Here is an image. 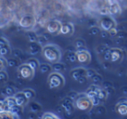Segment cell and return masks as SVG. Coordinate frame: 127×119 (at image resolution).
Masks as SVG:
<instances>
[{"label":"cell","mask_w":127,"mask_h":119,"mask_svg":"<svg viewBox=\"0 0 127 119\" xmlns=\"http://www.w3.org/2000/svg\"><path fill=\"white\" fill-rule=\"evenodd\" d=\"M42 54L43 57L51 63L59 62L61 58V51L58 49V47L53 44H47L44 46L42 50Z\"/></svg>","instance_id":"cell-1"},{"label":"cell","mask_w":127,"mask_h":119,"mask_svg":"<svg viewBox=\"0 0 127 119\" xmlns=\"http://www.w3.org/2000/svg\"><path fill=\"white\" fill-rule=\"evenodd\" d=\"M74 106L81 111H88L92 110L93 105L91 102V99L85 95V93H82L78 94L77 98L74 100Z\"/></svg>","instance_id":"cell-2"},{"label":"cell","mask_w":127,"mask_h":119,"mask_svg":"<svg viewBox=\"0 0 127 119\" xmlns=\"http://www.w3.org/2000/svg\"><path fill=\"white\" fill-rule=\"evenodd\" d=\"M48 84L51 89H58L64 84V78L58 72H52L48 77Z\"/></svg>","instance_id":"cell-3"},{"label":"cell","mask_w":127,"mask_h":119,"mask_svg":"<svg viewBox=\"0 0 127 119\" xmlns=\"http://www.w3.org/2000/svg\"><path fill=\"white\" fill-rule=\"evenodd\" d=\"M18 72L19 74L20 77H22L23 79H25V80H32L34 77L35 70L26 63L18 66Z\"/></svg>","instance_id":"cell-4"},{"label":"cell","mask_w":127,"mask_h":119,"mask_svg":"<svg viewBox=\"0 0 127 119\" xmlns=\"http://www.w3.org/2000/svg\"><path fill=\"white\" fill-rule=\"evenodd\" d=\"M116 22L111 17H103L100 20H99V28L101 30H104V31H108L111 28H114L116 27Z\"/></svg>","instance_id":"cell-5"},{"label":"cell","mask_w":127,"mask_h":119,"mask_svg":"<svg viewBox=\"0 0 127 119\" xmlns=\"http://www.w3.org/2000/svg\"><path fill=\"white\" fill-rule=\"evenodd\" d=\"M36 23V19L32 15L28 14L22 17L19 20V25L24 29H32Z\"/></svg>","instance_id":"cell-6"},{"label":"cell","mask_w":127,"mask_h":119,"mask_svg":"<svg viewBox=\"0 0 127 119\" xmlns=\"http://www.w3.org/2000/svg\"><path fill=\"white\" fill-rule=\"evenodd\" d=\"M61 25L62 24L58 20H51V21L48 22L47 25H46V31L49 32L51 35L58 34L60 31Z\"/></svg>","instance_id":"cell-7"},{"label":"cell","mask_w":127,"mask_h":119,"mask_svg":"<svg viewBox=\"0 0 127 119\" xmlns=\"http://www.w3.org/2000/svg\"><path fill=\"white\" fill-rule=\"evenodd\" d=\"M77 61L79 63H88L91 61V54L87 50L77 51Z\"/></svg>","instance_id":"cell-8"},{"label":"cell","mask_w":127,"mask_h":119,"mask_svg":"<svg viewBox=\"0 0 127 119\" xmlns=\"http://www.w3.org/2000/svg\"><path fill=\"white\" fill-rule=\"evenodd\" d=\"M110 53H111V62L112 63H117L119 62L123 58V51L118 48H112L110 49Z\"/></svg>","instance_id":"cell-9"},{"label":"cell","mask_w":127,"mask_h":119,"mask_svg":"<svg viewBox=\"0 0 127 119\" xmlns=\"http://www.w3.org/2000/svg\"><path fill=\"white\" fill-rule=\"evenodd\" d=\"M29 53L32 56H35V55H37L39 53L42 52L43 47L41 45V44H39L38 42H30V44H29Z\"/></svg>","instance_id":"cell-10"},{"label":"cell","mask_w":127,"mask_h":119,"mask_svg":"<svg viewBox=\"0 0 127 119\" xmlns=\"http://www.w3.org/2000/svg\"><path fill=\"white\" fill-rule=\"evenodd\" d=\"M74 31V26L71 23H66V24H62L61 28H60L59 33L62 35L69 36L71 35Z\"/></svg>","instance_id":"cell-11"},{"label":"cell","mask_w":127,"mask_h":119,"mask_svg":"<svg viewBox=\"0 0 127 119\" xmlns=\"http://www.w3.org/2000/svg\"><path fill=\"white\" fill-rule=\"evenodd\" d=\"M14 97H15V100H16V103L18 105H20V106L24 107L25 105L28 104V103H29V100L27 99L26 96H25L23 91L15 93Z\"/></svg>","instance_id":"cell-12"},{"label":"cell","mask_w":127,"mask_h":119,"mask_svg":"<svg viewBox=\"0 0 127 119\" xmlns=\"http://www.w3.org/2000/svg\"><path fill=\"white\" fill-rule=\"evenodd\" d=\"M86 70L85 68H77V69H74L73 70H71V76L75 81H78L80 77H85L86 76Z\"/></svg>","instance_id":"cell-13"},{"label":"cell","mask_w":127,"mask_h":119,"mask_svg":"<svg viewBox=\"0 0 127 119\" xmlns=\"http://www.w3.org/2000/svg\"><path fill=\"white\" fill-rule=\"evenodd\" d=\"M60 106H61L62 108H63V110L67 113V115H71V114H72L73 111H74V109H75L74 103L66 102L64 99L60 102Z\"/></svg>","instance_id":"cell-14"},{"label":"cell","mask_w":127,"mask_h":119,"mask_svg":"<svg viewBox=\"0 0 127 119\" xmlns=\"http://www.w3.org/2000/svg\"><path fill=\"white\" fill-rule=\"evenodd\" d=\"M116 111L121 116H127V100L120 102L116 105Z\"/></svg>","instance_id":"cell-15"},{"label":"cell","mask_w":127,"mask_h":119,"mask_svg":"<svg viewBox=\"0 0 127 119\" xmlns=\"http://www.w3.org/2000/svg\"><path fill=\"white\" fill-rule=\"evenodd\" d=\"M1 94H2V96H5V97H7V96H13L15 95L14 87L11 85L4 86L2 89V90H1Z\"/></svg>","instance_id":"cell-16"},{"label":"cell","mask_w":127,"mask_h":119,"mask_svg":"<svg viewBox=\"0 0 127 119\" xmlns=\"http://www.w3.org/2000/svg\"><path fill=\"white\" fill-rule=\"evenodd\" d=\"M28 107H29V110H30L31 111L34 112V113H36V114L38 113V112H40L41 110H42V106H41L38 103L34 102V101L28 103Z\"/></svg>","instance_id":"cell-17"},{"label":"cell","mask_w":127,"mask_h":119,"mask_svg":"<svg viewBox=\"0 0 127 119\" xmlns=\"http://www.w3.org/2000/svg\"><path fill=\"white\" fill-rule=\"evenodd\" d=\"M98 89H99L98 85H97V84H92L91 87H89L88 89H86L85 95H86L89 98L92 97V96H96V95H97V91Z\"/></svg>","instance_id":"cell-18"},{"label":"cell","mask_w":127,"mask_h":119,"mask_svg":"<svg viewBox=\"0 0 127 119\" xmlns=\"http://www.w3.org/2000/svg\"><path fill=\"white\" fill-rule=\"evenodd\" d=\"M19 116H17L15 114H13L12 112L10 110H4L3 112H0V118H9V119H12V118H19Z\"/></svg>","instance_id":"cell-19"},{"label":"cell","mask_w":127,"mask_h":119,"mask_svg":"<svg viewBox=\"0 0 127 119\" xmlns=\"http://www.w3.org/2000/svg\"><path fill=\"white\" fill-rule=\"evenodd\" d=\"M109 11L111 15H118L121 12V8L117 3H112L109 8Z\"/></svg>","instance_id":"cell-20"},{"label":"cell","mask_w":127,"mask_h":119,"mask_svg":"<svg viewBox=\"0 0 127 119\" xmlns=\"http://www.w3.org/2000/svg\"><path fill=\"white\" fill-rule=\"evenodd\" d=\"M51 69L54 72H61L63 70H65V65L63 64V63H59V62H57V63H52V66H51Z\"/></svg>","instance_id":"cell-21"},{"label":"cell","mask_w":127,"mask_h":119,"mask_svg":"<svg viewBox=\"0 0 127 119\" xmlns=\"http://www.w3.org/2000/svg\"><path fill=\"white\" fill-rule=\"evenodd\" d=\"M4 104H5L6 106H7L8 108H9V110L17 104L14 96H7V97H5V99H4Z\"/></svg>","instance_id":"cell-22"},{"label":"cell","mask_w":127,"mask_h":119,"mask_svg":"<svg viewBox=\"0 0 127 119\" xmlns=\"http://www.w3.org/2000/svg\"><path fill=\"white\" fill-rule=\"evenodd\" d=\"M23 93L25 94V96H26L27 99L30 101V100H32L36 97V93L33 89H25L23 90Z\"/></svg>","instance_id":"cell-23"},{"label":"cell","mask_w":127,"mask_h":119,"mask_svg":"<svg viewBox=\"0 0 127 119\" xmlns=\"http://www.w3.org/2000/svg\"><path fill=\"white\" fill-rule=\"evenodd\" d=\"M65 59L68 62H71V63H74L77 61V54L74 51H67L65 53Z\"/></svg>","instance_id":"cell-24"},{"label":"cell","mask_w":127,"mask_h":119,"mask_svg":"<svg viewBox=\"0 0 127 119\" xmlns=\"http://www.w3.org/2000/svg\"><path fill=\"white\" fill-rule=\"evenodd\" d=\"M75 48L77 49V51H81V50H87L85 47V42L83 39H77L74 43Z\"/></svg>","instance_id":"cell-25"},{"label":"cell","mask_w":127,"mask_h":119,"mask_svg":"<svg viewBox=\"0 0 127 119\" xmlns=\"http://www.w3.org/2000/svg\"><path fill=\"white\" fill-rule=\"evenodd\" d=\"M27 63H28L34 70H37V69L39 68V65H40L39 62L37 61L36 58H29V59L27 60Z\"/></svg>","instance_id":"cell-26"},{"label":"cell","mask_w":127,"mask_h":119,"mask_svg":"<svg viewBox=\"0 0 127 119\" xmlns=\"http://www.w3.org/2000/svg\"><path fill=\"white\" fill-rule=\"evenodd\" d=\"M97 96H98V98L101 101H104V100L107 98L108 93H107V91L105 90V89H101V88H99L97 91Z\"/></svg>","instance_id":"cell-27"},{"label":"cell","mask_w":127,"mask_h":119,"mask_svg":"<svg viewBox=\"0 0 127 119\" xmlns=\"http://www.w3.org/2000/svg\"><path fill=\"white\" fill-rule=\"evenodd\" d=\"M39 71L41 72L42 74H45V73H49L50 71H51V66L47 63H43V64L39 65V68H38Z\"/></svg>","instance_id":"cell-28"},{"label":"cell","mask_w":127,"mask_h":119,"mask_svg":"<svg viewBox=\"0 0 127 119\" xmlns=\"http://www.w3.org/2000/svg\"><path fill=\"white\" fill-rule=\"evenodd\" d=\"M11 54V48H10L9 44L7 45H4V47L0 48V56L4 58V57H7Z\"/></svg>","instance_id":"cell-29"},{"label":"cell","mask_w":127,"mask_h":119,"mask_svg":"<svg viewBox=\"0 0 127 119\" xmlns=\"http://www.w3.org/2000/svg\"><path fill=\"white\" fill-rule=\"evenodd\" d=\"M7 62V65L9 67H11V68H15V67H18L20 64L19 61H18L17 58H9L8 60H6Z\"/></svg>","instance_id":"cell-30"},{"label":"cell","mask_w":127,"mask_h":119,"mask_svg":"<svg viewBox=\"0 0 127 119\" xmlns=\"http://www.w3.org/2000/svg\"><path fill=\"white\" fill-rule=\"evenodd\" d=\"M26 36H27V38H28V40L30 41V42H37V38H38V37H37V35L36 34V32L32 31V30L27 31Z\"/></svg>","instance_id":"cell-31"},{"label":"cell","mask_w":127,"mask_h":119,"mask_svg":"<svg viewBox=\"0 0 127 119\" xmlns=\"http://www.w3.org/2000/svg\"><path fill=\"white\" fill-rule=\"evenodd\" d=\"M10 110H11L13 114H15V115L19 116L21 113H23V106H20V105L16 104L15 106H13L12 108L10 109Z\"/></svg>","instance_id":"cell-32"},{"label":"cell","mask_w":127,"mask_h":119,"mask_svg":"<svg viewBox=\"0 0 127 119\" xmlns=\"http://www.w3.org/2000/svg\"><path fill=\"white\" fill-rule=\"evenodd\" d=\"M92 82L93 84H97V85H98L99 84H100L101 82H102L103 80V77L101 75H99V74H97L96 73L95 75L93 76V77H92Z\"/></svg>","instance_id":"cell-33"},{"label":"cell","mask_w":127,"mask_h":119,"mask_svg":"<svg viewBox=\"0 0 127 119\" xmlns=\"http://www.w3.org/2000/svg\"><path fill=\"white\" fill-rule=\"evenodd\" d=\"M41 118H44V119H57V118H59V117L57 115H55L54 113H52V112H46V113H44V115L42 116V117H40Z\"/></svg>","instance_id":"cell-34"},{"label":"cell","mask_w":127,"mask_h":119,"mask_svg":"<svg viewBox=\"0 0 127 119\" xmlns=\"http://www.w3.org/2000/svg\"><path fill=\"white\" fill-rule=\"evenodd\" d=\"M90 99H91V102H92V105H93V106H97V105H99L101 102H102L100 99H99L98 96H97V95H96V96H92V97H90Z\"/></svg>","instance_id":"cell-35"},{"label":"cell","mask_w":127,"mask_h":119,"mask_svg":"<svg viewBox=\"0 0 127 119\" xmlns=\"http://www.w3.org/2000/svg\"><path fill=\"white\" fill-rule=\"evenodd\" d=\"M108 50H109V48L107 47V45H105V44H101V45H99L98 47L97 48V54H103V53L105 52Z\"/></svg>","instance_id":"cell-36"},{"label":"cell","mask_w":127,"mask_h":119,"mask_svg":"<svg viewBox=\"0 0 127 119\" xmlns=\"http://www.w3.org/2000/svg\"><path fill=\"white\" fill-rule=\"evenodd\" d=\"M8 79V75L4 70H0V81L1 82H5Z\"/></svg>","instance_id":"cell-37"},{"label":"cell","mask_w":127,"mask_h":119,"mask_svg":"<svg viewBox=\"0 0 127 119\" xmlns=\"http://www.w3.org/2000/svg\"><path fill=\"white\" fill-rule=\"evenodd\" d=\"M7 65V62H6V60L4 59L3 57L0 56V70H3L4 68H5V66Z\"/></svg>","instance_id":"cell-38"},{"label":"cell","mask_w":127,"mask_h":119,"mask_svg":"<svg viewBox=\"0 0 127 119\" xmlns=\"http://www.w3.org/2000/svg\"><path fill=\"white\" fill-rule=\"evenodd\" d=\"M116 37H118V38H119V39L125 38V37H127V32L124 31V30H120V31H118Z\"/></svg>","instance_id":"cell-39"},{"label":"cell","mask_w":127,"mask_h":119,"mask_svg":"<svg viewBox=\"0 0 127 119\" xmlns=\"http://www.w3.org/2000/svg\"><path fill=\"white\" fill-rule=\"evenodd\" d=\"M99 32H100V28H98V27L93 26L90 29V34H92V35H97Z\"/></svg>","instance_id":"cell-40"},{"label":"cell","mask_w":127,"mask_h":119,"mask_svg":"<svg viewBox=\"0 0 127 119\" xmlns=\"http://www.w3.org/2000/svg\"><path fill=\"white\" fill-rule=\"evenodd\" d=\"M106 112V110L104 109V107L100 106V105H97L96 106V113L97 114H104Z\"/></svg>","instance_id":"cell-41"},{"label":"cell","mask_w":127,"mask_h":119,"mask_svg":"<svg viewBox=\"0 0 127 119\" xmlns=\"http://www.w3.org/2000/svg\"><path fill=\"white\" fill-rule=\"evenodd\" d=\"M13 55H14L15 58H22V57H23V54H22L21 51L18 49H16L13 51Z\"/></svg>","instance_id":"cell-42"},{"label":"cell","mask_w":127,"mask_h":119,"mask_svg":"<svg viewBox=\"0 0 127 119\" xmlns=\"http://www.w3.org/2000/svg\"><path fill=\"white\" fill-rule=\"evenodd\" d=\"M107 32L111 37H116L117 33H118V30H117L116 27H114V28H111L110 30H108Z\"/></svg>","instance_id":"cell-43"},{"label":"cell","mask_w":127,"mask_h":119,"mask_svg":"<svg viewBox=\"0 0 127 119\" xmlns=\"http://www.w3.org/2000/svg\"><path fill=\"white\" fill-rule=\"evenodd\" d=\"M95 74H96V71L94 70H92V69H90V70H86V77H87V78H92V77H93Z\"/></svg>","instance_id":"cell-44"},{"label":"cell","mask_w":127,"mask_h":119,"mask_svg":"<svg viewBox=\"0 0 127 119\" xmlns=\"http://www.w3.org/2000/svg\"><path fill=\"white\" fill-rule=\"evenodd\" d=\"M109 50H108V51H106L105 52L103 53V54H104V56H103V57H104V59L105 60V61H111V53H110Z\"/></svg>","instance_id":"cell-45"},{"label":"cell","mask_w":127,"mask_h":119,"mask_svg":"<svg viewBox=\"0 0 127 119\" xmlns=\"http://www.w3.org/2000/svg\"><path fill=\"white\" fill-rule=\"evenodd\" d=\"M99 13H100L101 15H103V16H106V15H108L110 13L109 8H102V9H100V11H99Z\"/></svg>","instance_id":"cell-46"},{"label":"cell","mask_w":127,"mask_h":119,"mask_svg":"<svg viewBox=\"0 0 127 119\" xmlns=\"http://www.w3.org/2000/svg\"><path fill=\"white\" fill-rule=\"evenodd\" d=\"M9 110V108L4 104V102L0 101V112H3L4 110Z\"/></svg>","instance_id":"cell-47"},{"label":"cell","mask_w":127,"mask_h":119,"mask_svg":"<svg viewBox=\"0 0 127 119\" xmlns=\"http://www.w3.org/2000/svg\"><path fill=\"white\" fill-rule=\"evenodd\" d=\"M78 93H77L76 91H71V92L69 93V94L67 95V96H69V97H71V99L75 100L77 98V96H78Z\"/></svg>","instance_id":"cell-48"},{"label":"cell","mask_w":127,"mask_h":119,"mask_svg":"<svg viewBox=\"0 0 127 119\" xmlns=\"http://www.w3.org/2000/svg\"><path fill=\"white\" fill-rule=\"evenodd\" d=\"M8 42L6 39H4V37H0V48L4 47V45H7Z\"/></svg>","instance_id":"cell-49"},{"label":"cell","mask_w":127,"mask_h":119,"mask_svg":"<svg viewBox=\"0 0 127 119\" xmlns=\"http://www.w3.org/2000/svg\"><path fill=\"white\" fill-rule=\"evenodd\" d=\"M87 79H88V78H87V77H86V76H85V77H80V78L78 79V80L77 81V82L79 83V84H85V83L87 81Z\"/></svg>","instance_id":"cell-50"},{"label":"cell","mask_w":127,"mask_h":119,"mask_svg":"<svg viewBox=\"0 0 127 119\" xmlns=\"http://www.w3.org/2000/svg\"><path fill=\"white\" fill-rule=\"evenodd\" d=\"M112 86V84H111V82H109V81H106V82L103 83V87H104V89H106V88L108 87H111Z\"/></svg>","instance_id":"cell-51"},{"label":"cell","mask_w":127,"mask_h":119,"mask_svg":"<svg viewBox=\"0 0 127 119\" xmlns=\"http://www.w3.org/2000/svg\"><path fill=\"white\" fill-rule=\"evenodd\" d=\"M105 90L107 91V93L108 94H110V93H114V89H113L112 88V86H111V87H108V88H106L105 89Z\"/></svg>","instance_id":"cell-52"},{"label":"cell","mask_w":127,"mask_h":119,"mask_svg":"<svg viewBox=\"0 0 127 119\" xmlns=\"http://www.w3.org/2000/svg\"><path fill=\"white\" fill-rule=\"evenodd\" d=\"M122 92H123L124 94H127V87L122 88Z\"/></svg>","instance_id":"cell-53"},{"label":"cell","mask_w":127,"mask_h":119,"mask_svg":"<svg viewBox=\"0 0 127 119\" xmlns=\"http://www.w3.org/2000/svg\"><path fill=\"white\" fill-rule=\"evenodd\" d=\"M106 32H107V31H104V30H103V32L101 33V35H102V37H106Z\"/></svg>","instance_id":"cell-54"},{"label":"cell","mask_w":127,"mask_h":119,"mask_svg":"<svg viewBox=\"0 0 127 119\" xmlns=\"http://www.w3.org/2000/svg\"><path fill=\"white\" fill-rule=\"evenodd\" d=\"M1 83H2V82H1V81H0V84H1Z\"/></svg>","instance_id":"cell-55"}]
</instances>
